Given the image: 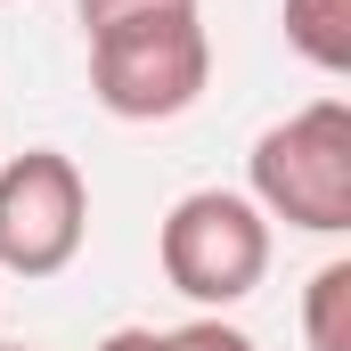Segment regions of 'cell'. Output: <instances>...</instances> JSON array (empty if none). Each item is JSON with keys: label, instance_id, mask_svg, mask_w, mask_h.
Instances as JSON below:
<instances>
[{"label": "cell", "instance_id": "cell-9", "mask_svg": "<svg viewBox=\"0 0 351 351\" xmlns=\"http://www.w3.org/2000/svg\"><path fill=\"white\" fill-rule=\"evenodd\" d=\"M98 351H164V335H156V327H114Z\"/></svg>", "mask_w": 351, "mask_h": 351}, {"label": "cell", "instance_id": "cell-1", "mask_svg": "<svg viewBox=\"0 0 351 351\" xmlns=\"http://www.w3.org/2000/svg\"><path fill=\"white\" fill-rule=\"evenodd\" d=\"M213 82V41L196 8H156L90 33V98L123 123H172Z\"/></svg>", "mask_w": 351, "mask_h": 351}, {"label": "cell", "instance_id": "cell-5", "mask_svg": "<svg viewBox=\"0 0 351 351\" xmlns=\"http://www.w3.org/2000/svg\"><path fill=\"white\" fill-rule=\"evenodd\" d=\"M286 41L319 74H343L351 66V0H286Z\"/></svg>", "mask_w": 351, "mask_h": 351}, {"label": "cell", "instance_id": "cell-10", "mask_svg": "<svg viewBox=\"0 0 351 351\" xmlns=\"http://www.w3.org/2000/svg\"><path fill=\"white\" fill-rule=\"evenodd\" d=\"M0 351H33V343H0Z\"/></svg>", "mask_w": 351, "mask_h": 351}, {"label": "cell", "instance_id": "cell-6", "mask_svg": "<svg viewBox=\"0 0 351 351\" xmlns=\"http://www.w3.org/2000/svg\"><path fill=\"white\" fill-rule=\"evenodd\" d=\"M302 335L311 351H351V262H327L302 286Z\"/></svg>", "mask_w": 351, "mask_h": 351}, {"label": "cell", "instance_id": "cell-2", "mask_svg": "<svg viewBox=\"0 0 351 351\" xmlns=\"http://www.w3.org/2000/svg\"><path fill=\"white\" fill-rule=\"evenodd\" d=\"M245 180H254L262 221L311 229V237H343L351 229V106L319 98V106L269 123L254 139V156H245Z\"/></svg>", "mask_w": 351, "mask_h": 351}, {"label": "cell", "instance_id": "cell-4", "mask_svg": "<svg viewBox=\"0 0 351 351\" xmlns=\"http://www.w3.org/2000/svg\"><path fill=\"white\" fill-rule=\"evenodd\" d=\"M90 237V180L58 147L0 156V269L8 278H58Z\"/></svg>", "mask_w": 351, "mask_h": 351}, {"label": "cell", "instance_id": "cell-8", "mask_svg": "<svg viewBox=\"0 0 351 351\" xmlns=\"http://www.w3.org/2000/svg\"><path fill=\"white\" fill-rule=\"evenodd\" d=\"M82 8V33H106L123 16H156V8H196V0H74Z\"/></svg>", "mask_w": 351, "mask_h": 351}, {"label": "cell", "instance_id": "cell-7", "mask_svg": "<svg viewBox=\"0 0 351 351\" xmlns=\"http://www.w3.org/2000/svg\"><path fill=\"white\" fill-rule=\"evenodd\" d=\"M164 351H262L245 327H229L221 311H204V319H188V327H172L164 335Z\"/></svg>", "mask_w": 351, "mask_h": 351}, {"label": "cell", "instance_id": "cell-3", "mask_svg": "<svg viewBox=\"0 0 351 351\" xmlns=\"http://www.w3.org/2000/svg\"><path fill=\"white\" fill-rule=\"evenodd\" d=\"M156 262L164 286L188 294L196 311H229L269 278V221L237 188H188L156 229Z\"/></svg>", "mask_w": 351, "mask_h": 351}]
</instances>
